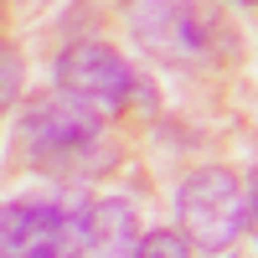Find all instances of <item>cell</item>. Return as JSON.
Instances as JSON below:
<instances>
[{
    "mask_svg": "<svg viewBox=\"0 0 258 258\" xmlns=\"http://www.w3.org/2000/svg\"><path fill=\"white\" fill-rule=\"evenodd\" d=\"M21 160L41 176L62 181H88L98 170L114 165V145L103 135V124L93 109L73 103L68 93H41L21 114Z\"/></svg>",
    "mask_w": 258,
    "mask_h": 258,
    "instance_id": "cell-1",
    "label": "cell"
},
{
    "mask_svg": "<svg viewBox=\"0 0 258 258\" xmlns=\"http://www.w3.org/2000/svg\"><path fill=\"white\" fill-rule=\"evenodd\" d=\"M124 21L140 47L170 68H207L232 52V31L197 0H129Z\"/></svg>",
    "mask_w": 258,
    "mask_h": 258,
    "instance_id": "cell-2",
    "label": "cell"
},
{
    "mask_svg": "<svg viewBox=\"0 0 258 258\" xmlns=\"http://www.w3.org/2000/svg\"><path fill=\"white\" fill-rule=\"evenodd\" d=\"M176 212H181V232L191 238V248H207V253H227L248 232V191L227 165L191 170L181 181Z\"/></svg>",
    "mask_w": 258,
    "mask_h": 258,
    "instance_id": "cell-3",
    "label": "cell"
},
{
    "mask_svg": "<svg viewBox=\"0 0 258 258\" xmlns=\"http://www.w3.org/2000/svg\"><path fill=\"white\" fill-rule=\"evenodd\" d=\"M57 88L93 114H119L135 103V93H145V78L109 41H73L57 57Z\"/></svg>",
    "mask_w": 258,
    "mask_h": 258,
    "instance_id": "cell-4",
    "label": "cell"
},
{
    "mask_svg": "<svg viewBox=\"0 0 258 258\" xmlns=\"http://www.w3.org/2000/svg\"><path fill=\"white\" fill-rule=\"evenodd\" d=\"M140 238H135V202L124 197H103L88 212V227H83V258H135Z\"/></svg>",
    "mask_w": 258,
    "mask_h": 258,
    "instance_id": "cell-5",
    "label": "cell"
},
{
    "mask_svg": "<svg viewBox=\"0 0 258 258\" xmlns=\"http://www.w3.org/2000/svg\"><path fill=\"white\" fill-rule=\"evenodd\" d=\"M135 258H191V238L176 227H155V232H145Z\"/></svg>",
    "mask_w": 258,
    "mask_h": 258,
    "instance_id": "cell-6",
    "label": "cell"
},
{
    "mask_svg": "<svg viewBox=\"0 0 258 258\" xmlns=\"http://www.w3.org/2000/svg\"><path fill=\"white\" fill-rule=\"evenodd\" d=\"M21 78H26V62L11 41H0V109H11L21 98Z\"/></svg>",
    "mask_w": 258,
    "mask_h": 258,
    "instance_id": "cell-7",
    "label": "cell"
},
{
    "mask_svg": "<svg viewBox=\"0 0 258 258\" xmlns=\"http://www.w3.org/2000/svg\"><path fill=\"white\" fill-rule=\"evenodd\" d=\"M36 258H83V253H78L73 243H52V248H41Z\"/></svg>",
    "mask_w": 258,
    "mask_h": 258,
    "instance_id": "cell-8",
    "label": "cell"
},
{
    "mask_svg": "<svg viewBox=\"0 0 258 258\" xmlns=\"http://www.w3.org/2000/svg\"><path fill=\"white\" fill-rule=\"evenodd\" d=\"M248 232L258 238V181L248 186Z\"/></svg>",
    "mask_w": 258,
    "mask_h": 258,
    "instance_id": "cell-9",
    "label": "cell"
},
{
    "mask_svg": "<svg viewBox=\"0 0 258 258\" xmlns=\"http://www.w3.org/2000/svg\"><path fill=\"white\" fill-rule=\"evenodd\" d=\"M232 6H258V0H232Z\"/></svg>",
    "mask_w": 258,
    "mask_h": 258,
    "instance_id": "cell-10",
    "label": "cell"
}]
</instances>
